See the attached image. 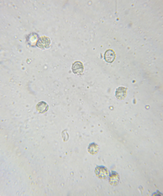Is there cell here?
Masks as SVG:
<instances>
[{"mask_svg":"<svg viewBox=\"0 0 163 196\" xmlns=\"http://www.w3.org/2000/svg\"><path fill=\"white\" fill-rule=\"evenodd\" d=\"M36 109H37V111L39 113H45V112L48 111V109H49V105H48L47 103L44 102V101H40V102H39L36 105Z\"/></svg>","mask_w":163,"mask_h":196,"instance_id":"cell-7","label":"cell"},{"mask_svg":"<svg viewBox=\"0 0 163 196\" xmlns=\"http://www.w3.org/2000/svg\"><path fill=\"white\" fill-rule=\"evenodd\" d=\"M116 59V54H115L113 50L108 49L107 50L104 54V60L107 61V63H112Z\"/></svg>","mask_w":163,"mask_h":196,"instance_id":"cell-4","label":"cell"},{"mask_svg":"<svg viewBox=\"0 0 163 196\" xmlns=\"http://www.w3.org/2000/svg\"><path fill=\"white\" fill-rule=\"evenodd\" d=\"M95 174L99 179H107L109 176V172L107 167L103 166H98L95 168Z\"/></svg>","mask_w":163,"mask_h":196,"instance_id":"cell-1","label":"cell"},{"mask_svg":"<svg viewBox=\"0 0 163 196\" xmlns=\"http://www.w3.org/2000/svg\"><path fill=\"white\" fill-rule=\"evenodd\" d=\"M62 136H63V139L65 140V141H67V140L69 139V134L67 133V131H66V130L65 131H63V133H62Z\"/></svg>","mask_w":163,"mask_h":196,"instance_id":"cell-10","label":"cell"},{"mask_svg":"<svg viewBox=\"0 0 163 196\" xmlns=\"http://www.w3.org/2000/svg\"><path fill=\"white\" fill-rule=\"evenodd\" d=\"M127 94V88L126 87H120L116 91V96L119 100H124Z\"/></svg>","mask_w":163,"mask_h":196,"instance_id":"cell-5","label":"cell"},{"mask_svg":"<svg viewBox=\"0 0 163 196\" xmlns=\"http://www.w3.org/2000/svg\"><path fill=\"white\" fill-rule=\"evenodd\" d=\"M88 150H89V152H90V154H97L98 152V150H99V147H98V145H97V144H95V143H91V144H90V145L88 146Z\"/></svg>","mask_w":163,"mask_h":196,"instance_id":"cell-9","label":"cell"},{"mask_svg":"<svg viewBox=\"0 0 163 196\" xmlns=\"http://www.w3.org/2000/svg\"><path fill=\"white\" fill-rule=\"evenodd\" d=\"M50 38L46 37V36H43L41 38H39L38 42H37V47H39L40 48L42 49H45V48H49L50 47Z\"/></svg>","mask_w":163,"mask_h":196,"instance_id":"cell-2","label":"cell"},{"mask_svg":"<svg viewBox=\"0 0 163 196\" xmlns=\"http://www.w3.org/2000/svg\"><path fill=\"white\" fill-rule=\"evenodd\" d=\"M120 181V176L116 172H112V174L109 176V182L112 185H117Z\"/></svg>","mask_w":163,"mask_h":196,"instance_id":"cell-6","label":"cell"},{"mask_svg":"<svg viewBox=\"0 0 163 196\" xmlns=\"http://www.w3.org/2000/svg\"><path fill=\"white\" fill-rule=\"evenodd\" d=\"M38 40L39 37L35 33H30V34L28 36V43H29L30 46H36V45H37V42H38Z\"/></svg>","mask_w":163,"mask_h":196,"instance_id":"cell-8","label":"cell"},{"mask_svg":"<svg viewBox=\"0 0 163 196\" xmlns=\"http://www.w3.org/2000/svg\"><path fill=\"white\" fill-rule=\"evenodd\" d=\"M72 71L75 74L81 75L84 72V65L81 61H76L72 65Z\"/></svg>","mask_w":163,"mask_h":196,"instance_id":"cell-3","label":"cell"}]
</instances>
